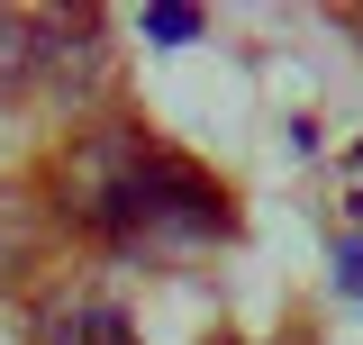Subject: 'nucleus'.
Segmentation results:
<instances>
[{
    "instance_id": "obj_5",
    "label": "nucleus",
    "mask_w": 363,
    "mask_h": 345,
    "mask_svg": "<svg viewBox=\"0 0 363 345\" xmlns=\"http://www.w3.org/2000/svg\"><path fill=\"white\" fill-rule=\"evenodd\" d=\"M28 246H37V236H28L18 200H0V282H18V273H28Z\"/></svg>"
},
{
    "instance_id": "obj_3",
    "label": "nucleus",
    "mask_w": 363,
    "mask_h": 345,
    "mask_svg": "<svg viewBox=\"0 0 363 345\" xmlns=\"http://www.w3.org/2000/svg\"><path fill=\"white\" fill-rule=\"evenodd\" d=\"M37 345H136V327H128V309H118V300L73 291V300H55V309L37 318Z\"/></svg>"
},
{
    "instance_id": "obj_4",
    "label": "nucleus",
    "mask_w": 363,
    "mask_h": 345,
    "mask_svg": "<svg viewBox=\"0 0 363 345\" xmlns=\"http://www.w3.org/2000/svg\"><path fill=\"white\" fill-rule=\"evenodd\" d=\"M28 82H37V18L0 9V100H18Z\"/></svg>"
},
{
    "instance_id": "obj_7",
    "label": "nucleus",
    "mask_w": 363,
    "mask_h": 345,
    "mask_svg": "<svg viewBox=\"0 0 363 345\" xmlns=\"http://www.w3.org/2000/svg\"><path fill=\"white\" fill-rule=\"evenodd\" d=\"M336 273H345V291L363 300V246H345V255H336Z\"/></svg>"
},
{
    "instance_id": "obj_6",
    "label": "nucleus",
    "mask_w": 363,
    "mask_h": 345,
    "mask_svg": "<svg viewBox=\"0 0 363 345\" xmlns=\"http://www.w3.org/2000/svg\"><path fill=\"white\" fill-rule=\"evenodd\" d=\"M145 37H155V45H191V37H200V9H182V0H155V9H145Z\"/></svg>"
},
{
    "instance_id": "obj_1",
    "label": "nucleus",
    "mask_w": 363,
    "mask_h": 345,
    "mask_svg": "<svg viewBox=\"0 0 363 345\" xmlns=\"http://www.w3.org/2000/svg\"><path fill=\"white\" fill-rule=\"evenodd\" d=\"M227 227H236L227 191L200 164L155 155V146L128 164L118 200H109V218H100V236H118V246H200V236H227Z\"/></svg>"
},
{
    "instance_id": "obj_2",
    "label": "nucleus",
    "mask_w": 363,
    "mask_h": 345,
    "mask_svg": "<svg viewBox=\"0 0 363 345\" xmlns=\"http://www.w3.org/2000/svg\"><path fill=\"white\" fill-rule=\"evenodd\" d=\"M37 82H55L64 100H82L100 82V9H82V18H37Z\"/></svg>"
}]
</instances>
